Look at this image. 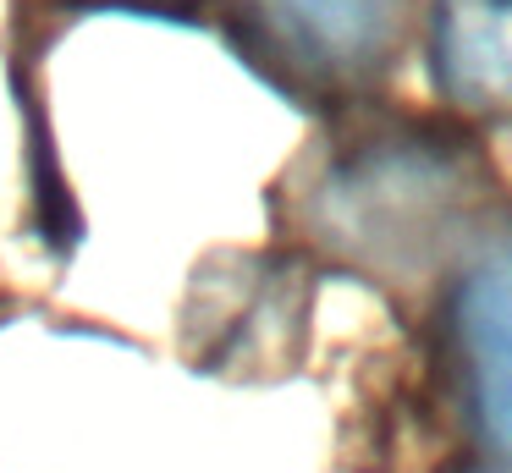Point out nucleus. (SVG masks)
<instances>
[{"label":"nucleus","mask_w":512,"mask_h":473,"mask_svg":"<svg viewBox=\"0 0 512 473\" xmlns=\"http://www.w3.org/2000/svg\"><path fill=\"white\" fill-rule=\"evenodd\" d=\"M457 330L474 363L479 424L512 457V248H496L457 292Z\"/></svg>","instance_id":"7ed1b4c3"},{"label":"nucleus","mask_w":512,"mask_h":473,"mask_svg":"<svg viewBox=\"0 0 512 473\" xmlns=\"http://www.w3.org/2000/svg\"><path fill=\"white\" fill-rule=\"evenodd\" d=\"M408 0H232L254 61L309 88H358L391 66Z\"/></svg>","instance_id":"f257e3e1"},{"label":"nucleus","mask_w":512,"mask_h":473,"mask_svg":"<svg viewBox=\"0 0 512 473\" xmlns=\"http://www.w3.org/2000/svg\"><path fill=\"white\" fill-rule=\"evenodd\" d=\"M430 55L457 110L512 116V0H435Z\"/></svg>","instance_id":"f03ea898"}]
</instances>
